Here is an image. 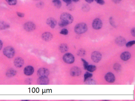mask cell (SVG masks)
Segmentation results:
<instances>
[{
  "label": "cell",
  "instance_id": "8d00e7d4",
  "mask_svg": "<svg viewBox=\"0 0 135 101\" xmlns=\"http://www.w3.org/2000/svg\"><path fill=\"white\" fill-rule=\"evenodd\" d=\"M62 0L64 2L66 3L67 5L71 4L72 3V0Z\"/></svg>",
  "mask_w": 135,
  "mask_h": 101
},
{
  "label": "cell",
  "instance_id": "ac0fdd59",
  "mask_svg": "<svg viewBox=\"0 0 135 101\" xmlns=\"http://www.w3.org/2000/svg\"><path fill=\"white\" fill-rule=\"evenodd\" d=\"M17 74V71L13 68L9 69L6 73V76L9 77H12L16 76Z\"/></svg>",
  "mask_w": 135,
  "mask_h": 101
},
{
  "label": "cell",
  "instance_id": "e575fe53",
  "mask_svg": "<svg viewBox=\"0 0 135 101\" xmlns=\"http://www.w3.org/2000/svg\"><path fill=\"white\" fill-rule=\"evenodd\" d=\"M58 25H59V26L62 27H65V26H66L67 25L66 24L64 23V22H62L61 21H60V22H59Z\"/></svg>",
  "mask_w": 135,
  "mask_h": 101
},
{
  "label": "cell",
  "instance_id": "2e32d148",
  "mask_svg": "<svg viewBox=\"0 0 135 101\" xmlns=\"http://www.w3.org/2000/svg\"><path fill=\"white\" fill-rule=\"evenodd\" d=\"M46 23L52 28H54L57 25V21L54 18L50 17L46 20Z\"/></svg>",
  "mask_w": 135,
  "mask_h": 101
},
{
  "label": "cell",
  "instance_id": "1f68e13d",
  "mask_svg": "<svg viewBox=\"0 0 135 101\" xmlns=\"http://www.w3.org/2000/svg\"><path fill=\"white\" fill-rule=\"evenodd\" d=\"M135 43V40L130 41V42H128L126 44V46L127 47H130L134 45Z\"/></svg>",
  "mask_w": 135,
  "mask_h": 101
},
{
  "label": "cell",
  "instance_id": "b9f144b4",
  "mask_svg": "<svg viewBox=\"0 0 135 101\" xmlns=\"http://www.w3.org/2000/svg\"><path fill=\"white\" fill-rule=\"evenodd\" d=\"M2 46H3V43H2V41L0 40V50H1V49L2 48Z\"/></svg>",
  "mask_w": 135,
  "mask_h": 101
},
{
  "label": "cell",
  "instance_id": "83f0119b",
  "mask_svg": "<svg viewBox=\"0 0 135 101\" xmlns=\"http://www.w3.org/2000/svg\"><path fill=\"white\" fill-rule=\"evenodd\" d=\"M92 74L88 72H86L84 74V82L86 80H87V79L91 77H92Z\"/></svg>",
  "mask_w": 135,
  "mask_h": 101
},
{
  "label": "cell",
  "instance_id": "f1b7e54d",
  "mask_svg": "<svg viewBox=\"0 0 135 101\" xmlns=\"http://www.w3.org/2000/svg\"><path fill=\"white\" fill-rule=\"evenodd\" d=\"M109 23H110V24L112 26H113L114 28L117 27L116 24H115V21H114V19H113V17H110L109 19Z\"/></svg>",
  "mask_w": 135,
  "mask_h": 101
},
{
  "label": "cell",
  "instance_id": "603a6c76",
  "mask_svg": "<svg viewBox=\"0 0 135 101\" xmlns=\"http://www.w3.org/2000/svg\"><path fill=\"white\" fill-rule=\"evenodd\" d=\"M90 8L89 5L88 4H84L82 6V9L83 12H87L90 10Z\"/></svg>",
  "mask_w": 135,
  "mask_h": 101
},
{
  "label": "cell",
  "instance_id": "52a82bcc",
  "mask_svg": "<svg viewBox=\"0 0 135 101\" xmlns=\"http://www.w3.org/2000/svg\"><path fill=\"white\" fill-rule=\"evenodd\" d=\"M91 58L94 62L98 63L101 60L102 55L99 52L94 51L91 53Z\"/></svg>",
  "mask_w": 135,
  "mask_h": 101
},
{
  "label": "cell",
  "instance_id": "ee69618b",
  "mask_svg": "<svg viewBox=\"0 0 135 101\" xmlns=\"http://www.w3.org/2000/svg\"></svg>",
  "mask_w": 135,
  "mask_h": 101
},
{
  "label": "cell",
  "instance_id": "6da1fadb",
  "mask_svg": "<svg viewBox=\"0 0 135 101\" xmlns=\"http://www.w3.org/2000/svg\"><path fill=\"white\" fill-rule=\"evenodd\" d=\"M88 30V26L86 24L84 23H79L76 25L74 31L76 34H84Z\"/></svg>",
  "mask_w": 135,
  "mask_h": 101
},
{
  "label": "cell",
  "instance_id": "7402d4cb",
  "mask_svg": "<svg viewBox=\"0 0 135 101\" xmlns=\"http://www.w3.org/2000/svg\"><path fill=\"white\" fill-rule=\"evenodd\" d=\"M84 82L85 83V84H88V85H94L96 84L95 80L92 79H89V78L86 80Z\"/></svg>",
  "mask_w": 135,
  "mask_h": 101
},
{
  "label": "cell",
  "instance_id": "d6a6232c",
  "mask_svg": "<svg viewBox=\"0 0 135 101\" xmlns=\"http://www.w3.org/2000/svg\"><path fill=\"white\" fill-rule=\"evenodd\" d=\"M36 6H37V7L38 8H42L44 7V2H38V3H37V4H36Z\"/></svg>",
  "mask_w": 135,
  "mask_h": 101
},
{
  "label": "cell",
  "instance_id": "d6986e66",
  "mask_svg": "<svg viewBox=\"0 0 135 101\" xmlns=\"http://www.w3.org/2000/svg\"><path fill=\"white\" fill-rule=\"evenodd\" d=\"M68 50V47L65 43H62L59 47V50L61 53H64L67 51Z\"/></svg>",
  "mask_w": 135,
  "mask_h": 101
},
{
  "label": "cell",
  "instance_id": "ab89813d",
  "mask_svg": "<svg viewBox=\"0 0 135 101\" xmlns=\"http://www.w3.org/2000/svg\"><path fill=\"white\" fill-rule=\"evenodd\" d=\"M112 0L115 4H118L121 2L122 0Z\"/></svg>",
  "mask_w": 135,
  "mask_h": 101
},
{
  "label": "cell",
  "instance_id": "836d02e7",
  "mask_svg": "<svg viewBox=\"0 0 135 101\" xmlns=\"http://www.w3.org/2000/svg\"><path fill=\"white\" fill-rule=\"evenodd\" d=\"M95 0L98 4L101 5H104L105 3V2L104 0Z\"/></svg>",
  "mask_w": 135,
  "mask_h": 101
},
{
  "label": "cell",
  "instance_id": "7a4b0ae2",
  "mask_svg": "<svg viewBox=\"0 0 135 101\" xmlns=\"http://www.w3.org/2000/svg\"><path fill=\"white\" fill-rule=\"evenodd\" d=\"M60 20L64 22L67 25L70 24L73 21L74 18L73 16L68 13H63L60 16Z\"/></svg>",
  "mask_w": 135,
  "mask_h": 101
},
{
  "label": "cell",
  "instance_id": "8992f818",
  "mask_svg": "<svg viewBox=\"0 0 135 101\" xmlns=\"http://www.w3.org/2000/svg\"><path fill=\"white\" fill-rule=\"evenodd\" d=\"M92 26L93 28H94V29L96 30L100 29L102 28L103 26L102 21L99 18L95 19L93 21Z\"/></svg>",
  "mask_w": 135,
  "mask_h": 101
},
{
  "label": "cell",
  "instance_id": "7c38bea8",
  "mask_svg": "<svg viewBox=\"0 0 135 101\" xmlns=\"http://www.w3.org/2000/svg\"><path fill=\"white\" fill-rule=\"evenodd\" d=\"M37 83L40 85H47L49 83V79L48 77H39L37 80Z\"/></svg>",
  "mask_w": 135,
  "mask_h": 101
},
{
  "label": "cell",
  "instance_id": "e0dca14e",
  "mask_svg": "<svg viewBox=\"0 0 135 101\" xmlns=\"http://www.w3.org/2000/svg\"><path fill=\"white\" fill-rule=\"evenodd\" d=\"M131 54L129 52H124L120 55V58L123 61H127L131 58Z\"/></svg>",
  "mask_w": 135,
  "mask_h": 101
},
{
  "label": "cell",
  "instance_id": "4dcf8cb0",
  "mask_svg": "<svg viewBox=\"0 0 135 101\" xmlns=\"http://www.w3.org/2000/svg\"><path fill=\"white\" fill-rule=\"evenodd\" d=\"M68 33H69V31L66 28H63L60 31V34L64 35H67L68 34Z\"/></svg>",
  "mask_w": 135,
  "mask_h": 101
},
{
  "label": "cell",
  "instance_id": "d590c367",
  "mask_svg": "<svg viewBox=\"0 0 135 101\" xmlns=\"http://www.w3.org/2000/svg\"><path fill=\"white\" fill-rule=\"evenodd\" d=\"M16 13H17V15L18 17H24L25 14L24 13L19 12H17Z\"/></svg>",
  "mask_w": 135,
  "mask_h": 101
},
{
  "label": "cell",
  "instance_id": "5b68a950",
  "mask_svg": "<svg viewBox=\"0 0 135 101\" xmlns=\"http://www.w3.org/2000/svg\"><path fill=\"white\" fill-rule=\"evenodd\" d=\"M36 25L33 22L29 21L25 23L24 28L26 31L27 32H31L34 31L36 29Z\"/></svg>",
  "mask_w": 135,
  "mask_h": 101
},
{
  "label": "cell",
  "instance_id": "f546056e",
  "mask_svg": "<svg viewBox=\"0 0 135 101\" xmlns=\"http://www.w3.org/2000/svg\"><path fill=\"white\" fill-rule=\"evenodd\" d=\"M81 60H82V61L83 63L84 68V69H86L87 68L88 66V62L83 59H81Z\"/></svg>",
  "mask_w": 135,
  "mask_h": 101
},
{
  "label": "cell",
  "instance_id": "277c9868",
  "mask_svg": "<svg viewBox=\"0 0 135 101\" xmlns=\"http://www.w3.org/2000/svg\"><path fill=\"white\" fill-rule=\"evenodd\" d=\"M63 60L64 62L68 64H71L74 62V56L70 53H67L63 55Z\"/></svg>",
  "mask_w": 135,
  "mask_h": 101
},
{
  "label": "cell",
  "instance_id": "9a60e30c",
  "mask_svg": "<svg viewBox=\"0 0 135 101\" xmlns=\"http://www.w3.org/2000/svg\"><path fill=\"white\" fill-rule=\"evenodd\" d=\"M115 42L116 44L119 46H123L124 45H125L126 43V40L125 38L123 37L120 36V37H117L115 40Z\"/></svg>",
  "mask_w": 135,
  "mask_h": 101
},
{
  "label": "cell",
  "instance_id": "9c48e42d",
  "mask_svg": "<svg viewBox=\"0 0 135 101\" xmlns=\"http://www.w3.org/2000/svg\"><path fill=\"white\" fill-rule=\"evenodd\" d=\"M71 75L72 77H76L80 76L81 74V70L79 67L74 66L72 67L70 70Z\"/></svg>",
  "mask_w": 135,
  "mask_h": 101
},
{
  "label": "cell",
  "instance_id": "4316f807",
  "mask_svg": "<svg viewBox=\"0 0 135 101\" xmlns=\"http://www.w3.org/2000/svg\"><path fill=\"white\" fill-rule=\"evenodd\" d=\"M6 2L9 5L14 6L16 5L17 3V0H5Z\"/></svg>",
  "mask_w": 135,
  "mask_h": 101
},
{
  "label": "cell",
  "instance_id": "3957f363",
  "mask_svg": "<svg viewBox=\"0 0 135 101\" xmlns=\"http://www.w3.org/2000/svg\"><path fill=\"white\" fill-rule=\"evenodd\" d=\"M3 53L7 58L11 59L13 58L15 55V50L12 47L7 46L4 49Z\"/></svg>",
  "mask_w": 135,
  "mask_h": 101
},
{
  "label": "cell",
  "instance_id": "60d3db41",
  "mask_svg": "<svg viewBox=\"0 0 135 101\" xmlns=\"http://www.w3.org/2000/svg\"><path fill=\"white\" fill-rule=\"evenodd\" d=\"M85 0L86 2H87L88 3H89V4L92 3L94 1V0Z\"/></svg>",
  "mask_w": 135,
  "mask_h": 101
},
{
  "label": "cell",
  "instance_id": "ffe728a7",
  "mask_svg": "<svg viewBox=\"0 0 135 101\" xmlns=\"http://www.w3.org/2000/svg\"><path fill=\"white\" fill-rule=\"evenodd\" d=\"M10 27L9 25L6 22L4 21H0V30H3L6 29L10 28Z\"/></svg>",
  "mask_w": 135,
  "mask_h": 101
},
{
  "label": "cell",
  "instance_id": "30bf717a",
  "mask_svg": "<svg viewBox=\"0 0 135 101\" xmlns=\"http://www.w3.org/2000/svg\"><path fill=\"white\" fill-rule=\"evenodd\" d=\"M14 65L16 67L19 68L23 66L24 64V61L22 58L18 57L15 59L14 60Z\"/></svg>",
  "mask_w": 135,
  "mask_h": 101
},
{
  "label": "cell",
  "instance_id": "d4e9b609",
  "mask_svg": "<svg viewBox=\"0 0 135 101\" xmlns=\"http://www.w3.org/2000/svg\"><path fill=\"white\" fill-rule=\"evenodd\" d=\"M113 68L116 71H119L121 69V66L118 63H116L113 66Z\"/></svg>",
  "mask_w": 135,
  "mask_h": 101
},
{
  "label": "cell",
  "instance_id": "7bdbcfd3",
  "mask_svg": "<svg viewBox=\"0 0 135 101\" xmlns=\"http://www.w3.org/2000/svg\"><path fill=\"white\" fill-rule=\"evenodd\" d=\"M71 0L75 2H78L79 1V0Z\"/></svg>",
  "mask_w": 135,
  "mask_h": 101
},
{
  "label": "cell",
  "instance_id": "f35d334b",
  "mask_svg": "<svg viewBox=\"0 0 135 101\" xmlns=\"http://www.w3.org/2000/svg\"><path fill=\"white\" fill-rule=\"evenodd\" d=\"M131 34H132V36L135 37V28H132L131 31Z\"/></svg>",
  "mask_w": 135,
  "mask_h": 101
},
{
  "label": "cell",
  "instance_id": "cb8c5ba5",
  "mask_svg": "<svg viewBox=\"0 0 135 101\" xmlns=\"http://www.w3.org/2000/svg\"><path fill=\"white\" fill-rule=\"evenodd\" d=\"M89 72H93L96 69V67L94 65H88L86 69Z\"/></svg>",
  "mask_w": 135,
  "mask_h": 101
},
{
  "label": "cell",
  "instance_id": "ba28073f",
  "mask_svg": "<svg viewBox=\"0 0 135 101\" xmlns=\"http://www.w3.org/2000/svg\"><path fill=\"white\" fill-rule=\"evenodd\" d=\"M50 74V71L46 68H41L37 71V75L39 77H48Z\"/></svg>",
  "mask_w": 135,
  "mask_h": 101
},
{
  "label": "cell",
  "instance_id": "8fae6325",
  "mask_svg": "<svg viewBox=\"0 0 135 101\" xmlns=\"http://www.w3.org/2000/svg\"><path fill=\"white\" fill-rule=\"evenodd\" d=\"M105 79L107 82L109 83H113L115 80L114 74L111 72H108L105 75Z\"/></svg>",
  "mask_w": 135,
  "mask_h": 101
},
{
  "label": "cell",
  "instance_id": "484cf974",
  "mask_svg": "<svg viewBox=\"0 0 135 101\" xmlns=\"http://www.w3.org/2000/svg\"><path fill=\"white\" fill-rule=\"evenodd\" d=\"M86 53V52L85 50L82 49H81L79 50L77 52V55L81 57L85 56Z\"/></svg>",
  "mask_w": 135,
  "mask_h": 101
},
{
  "label": "cell",
  "instance_id": "44dd1931",
  "mask_svg": "<svg viewBox=\"0 0 135 101\" xmlns=\"http://www.w3.org/2000/svg\"><path fill=\"white\" fill-rule=\"evenodd\" d=\"M52 3L57 8H60L62 7V2L60 0H52Z\"/></svg>",
  "mask_w": 135,
  "mask_h": 101
},
{
  "label": "cell",
  "instance_id": "4fadbf2b",
  "mask_svg": "<svg viewBox=\"0 0 135 101\" xmlns=\"http://www.w3.org/2000/svg\"><path fill=\"white\" fill-rule=\"evenodd\" d=\"M42 38L46 42H49L52 40L53 35L50 32H45L42 35Z\"/></svg>",
  "mask_w": 135,
  "mask_h": 101
},
{
  "label": "cell",
  "instance_id": "74e56055",
  "mask_svg": "<svg viewBox=\"0 0 135 101\" xmlns=\"http://www.w3.org/2000/svg\"><path fill=\"white\" fill-rule=\"evenodd\" d=\"M67 6L68 9L69 10H72L74 9L73 6L72 5H71V4H69L68 5H67Z\"/></svg>",
  "mask_w": 135,
  "mask_h": 101
},
{
  "label": "cell",
  "instance_id": "5bb4252c",
  "mask_svg": "<svg viewBox=\"0 0 135 101\" xmlns=\"http://www.w3.org/2000/svg\"><path fill=\"white\" fill-rule=\"evenodd\" d=\"M34 68L31 66H28L25 67L24 73L25 75L27 76H30L34 73Z\"/></svg>",
  "mask_w": 135,
  "mask_h": 101
}]
</instances>
